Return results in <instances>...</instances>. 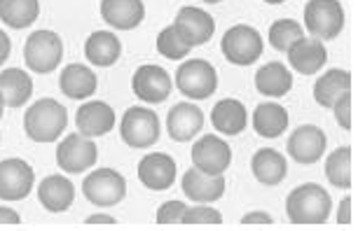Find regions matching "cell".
Returning <instances> with one entry per match:
<instances>
[{"label": "cell", "mask_w": 358, "mask_h": 231, "mask_svg": "<svg viewBox=\"0 0 358 231\" xmlns=\"http://www.w3.org/2000/svg\"><path fill=\"white\" fill-rule=\"evenodd\" d=\"M255 89H258L262 96H272V98H281L293 89V75L281 61H269L255 73Z\"/></svg>", "instance_id": "cell-23"}, {"label": "cell", "mask_w": 358, "mask_h": 231, "mask_svg": "<svg viewBox=\"0 0 358 231\" xmlns=\"http://www.w3.org/2000/svg\"><path fill=\"white\" fill-rule=\"evenodd\" d=\"M204 126V112L192 103L173 105L166 114V131L176 142H187Z\"/></svg>", "instance_id": "cell-16"}, {"label": "cell", "mask_w": 358, "mask_h": 231, "mask_svg": "<svg viewBox=\"0 0 358 231\" xmlns=\"http://www.w3.org/2000/svg\"><path fill=\"white\" fill-rule=\"evenodd\" d=\"M117 220H115L113 215H103V213H94L87 217V224H115Z\"/></svg>", "instance_id": "cell-41"}, {"label": "cell", "mask_w": 358, "mask_h": 231, "mask_svg": "<svg viewBox=\"0 0 358 231\" xmlns=\"http://www.w3.org/2000/svg\"><path fill=\"white\" fill-rule=\"evenodd\" d=\"M122 140L134 149H145L159 138V117L150 107H129L122 117Z\"/></svg>", "instance_id": "cell-7"}, {"label": "cell", "mask_w": 358, "mask_h": 231, "mask_svg": "<svg viewBox=\"0 0 358 231\" xmlns=\"http://www.w3.org/2000/svg\"><path fill=\"white\" fill-rule=\"evenodd\" d=\"M201 3H211V5H215V3H222V0H201Z\"/></svg>", "instance_id": "cell-44"}, {"label": "cell", "mask_w": 358, "mask_h": 231, "mask_svg": "<svg viewBox=\"0 0 358 231\" xmlns=\"http://www.w3.org/2000/svg\"><path fill=\"white\" fill-rule=\"evenodd\" d=\"M85 199L99 208H110L127 196V180L122 173L113 168H99L92 171L83 182Z\"/></svg>", "instance_id": "cell-6"}, {"label": "cell", "mask_w": 358, "mask_h": 231, "mask_svg": "<svg viewBox=\"0 0 358 231\" xmlns=\"http://www.w3.org/2000/svg\"><path fill=\"white\" fill-rule=\"evenodd\" d=\"M78 131L87 138H96L113 131L115 126V112L106 100H90L78 110L76 114Z\"/></svg>", "instance_id": "cell-18"}, {"label": "cell", "mask_w": 358, "mask_h": 231, "mask_svg": "<svg viewBox=\"0 0 358 231\" xmlns=\"http://www.w3.org/2000/svg\"><path fill=\"white\" fill-rule=\"evenodd\" d=\"M40 15L38 0H0V22L10 29H29Z\"/></svg>", "instance_id": "cell-30"}, {"label": "cell", "mask_w": 358, "mask_h": 231, "mask_svg": "<svg viewBox=\"0 0 358 231\" xmlns=\"http://www.w3.org/2000/svg\"><path fill=\"white\" fill-rule=\"evenodd\" d=\"M229 161H232V149L222 138L208 133L194 142L192 147V164L194 168L211 175H222L227 171Z\"/></svg>", "instance_id": "cell-12"}, {"label": "cell", "mask_w": 358, "mask_h": 231, "mask_svg": "<svg viewBox=\"0 0 358 231\" xmlns=\"http://www.w3.org/2000/svg\"><path fill=\"white\" fill-rule=\"evenodd\" d=\"M3 110H5V98H3V94H0V117H3Z\"/></svg>", "instance_id": "cell-43"}, {"label": "cell", "mask_w": 358, "mask_h": 231, "mask_svg": "<svg viewBox=\"0 0 358 231\" xmlns=\"http://www.w3.org/2000/svg\"><path fill=\"white\" fill-rule=\"evenodd\" d=\"M187 206L183 201H166L162 203V208L157 210V222L159 224H183Z\"/></svg>", "instance_id": "cell-35"}, {"label": "cell", "mask_w": 358, "mask_h": 231, "mask_svg": "<svg viewBox=\"0 0 358 231\" xmlns=\"http://www.w3.org/2000/svg\"><path fill=\"white\" fill-rule=\"evenodd\" d=\"M251 171L258 182H262V185H267V187H274L286 178L288 166H286V159H283L281 152L267 147V149H258V152L253 154Z\"/></svg>", "instance_id": "cell-26"}, {"label": "cell", "mask_w": 358, "mask_h": 231, "mask_svg": "<svg viewBox=\"0 0 358 231\" xmlns=\"http://www.w3.org/2000/svg\"><path fill=\"white\" fill-rule=\"evenodd\" d=\"M0 94L5 98V105L22 107L33 96V80L19 68H8L0 73Z\"/></svg>", "instance_id": "cell-28"}, {"label": "cell", "mask_w": 358, "mask_h": 231, "mask_svg": "<svg viewBox=\"0 0 358 231\" xmlns=\"http://www.w3.org/2000/svg\"><path fill=\"white\" fill-rule=\"evenodd\" d=\"M351 94V73L349 70H328L314 87V98L321 107H333L342 96Z\"/></svg>", "instance_id": "cell-27"}, {"label": "cell", "mask_w": 358, "mask_h": 231, "mask_svg": "<svg viewBox=\"0 0 358 231\" xmlns=\"http://www.w3.org/2000/svg\"><path fill=\"white\" fill-rule=\"evenodd\" d=\"M326 178L337 189L351 187V147H337L326 161Z\"/></svg>", "instance_id": "cell-31"}, {"label": "cell", "mask_w": 358, "mask_h": 231, "mask_svg": "<svg viewBox=\"0 0 358 231\" xmlns=\"http://www.w3.org/2000/svg\"><path fill=\"white\" fill-rule=\"evenodd\" d=\"M190 50L192 47L183 43V38L178 36V31H176L173 26H166V29L157 36V52L171 61L185 59L187 54H190Z\"/></svg>", "instance_id": "cell-33"}, {"label": "cell", "mask_w": 358, "mask_h": 231, "mask_svg": "<svg viewBox=\"0 0 358 231\" xmlns=\"http://www.w3.org/2000/svg\"><path fill=\"white\" fill-rule=\"evenodd\" d=\"M96 75L90 66L83 64H71L62 70V77H59V87H62L64 96H69L73 100H85L94 96L96 91Z\"/></svg>", "instance_id": "cell-22"}, {"label": "cell", "mask_w": 358, "mask_h": 231, "mask_svg": "<svg viewBox=\"0 0 358 231\" xmlns=\"http://www.w3.org/2000/svg\"><path fill=\"white\" fill-rule=\"evenodd\" d=\"M183 192L194 203H213L225 194V178L204 173L199 168H190L183 175Z\"/></svg>", "instance_id": "cell-17"}, {"label": "cell", "mask_w": 358, "mask_h": 231, "mask_svg": "<svg viewBox=\"0 0 358 231\" xmlns=\"http://www.w3.org/2000/svg\"><path fill=\"white\" fill-rule=\"evenodd\" d=\"M337 222L340 224H351V199L344 196L340 201V213H337Z\"/></svg>", "instance_id": "cell-38"}, {"label": "cell", "mask_w": 358, "mask_h": 231, "mask_svg": "<svg viewBox=\"0 0 358 231\" xmlns=\"http://www.w3.org/2000/svg\"><path fill=\"white\" fill-rule=\"evenodd\" d=\"M38 199L50 213H64L76 201V187L66 175H47L38 185Z\"/></svg>", "instance_id": "cell-21"}, {"label": "cell", "mask_w": 358, "mask_h": 231, "mask_svg": "<svg viewBox=\"0 0 358 231\" xmlns=\"http://www.w3.org/2000/svg\"><path fill=\"white\" fill-rule=\"evenodd\" d=\"M36 185V173L29 161L24 159H5L0 161V199L3 201H22L31 194Z\"/></svg>", "instance_id": "cell-10"}, {"label": "cell", "mask_w": 358, "mask_h": 231, "mask_svg": "<svg viewBox=\"0 0 358 231\" xmlns=\"http://www.w3.org/2000/svg\"><path fill=\"white\" fill-rule=\"evenodd\" d=\"M183 224H222V215L215 208H208L204 203H199V206L185 210Z\"/></svg>", "instance_id": "cell-34"}, {"label": "cell", "mask_w": 358, "mask_h": 231, "mask_svg": "<svg viewBox=\"0 0 358 231\" xmlns=\"http://www.w3.org/2000/svg\"><path fill=\"white\" fill-rule=\"evenodd\" d=\"M64 57V43L54 31H36L31 33L24 47V61L33 73L47 75L57 70Z\"/></svg>", "instance_id": "cell-4"}, {"label": "cell", "mask_w": 358, "mask_h": 231, "mask_svg": "<svg viewBox=\"0 0 358 231\" xmlns=\"http://www.w3.org/2000/svg\"><path fill=\"white\" fill-rule=\"evenodd\" d=\"M138 180L152 192H164L176 182V161L164 152H150L138 161Z\"/></svg>", "instance_id": "cell-15"}, {"label": "cell", "mask_w": 358, "mask_h": 231, "mask_svg": "<svg viewBox=\"0 0 358 231\" xmlns=\"http://www.w3.org/2000/svg\"><path fill=\"white\" fill-rule=\"evenodd\" d=\"M101 17L117 31H131L143 22V0H101Z\"/></svg>", "instance_id": "cell-20"}, {"label": "cell", "mask_w": 358, "mask_h": 231, "mask_svg": "<svg viewBox=\"0 0 358 231\" xmlns=\"http://www.w3.org/2000/svg\"><path fill=\"white\" fill-rule=\"evenodd\" d=\"M10 52H12V43H10V38L5 36L3 31H0V66H3L5 61L10 59Z\"/></svg>", "instance_id": "cell-40"}, {"label": "cell", "mask_w": 358, "mask_h": 231, "mask_svg": "<svg viewBox=\"0 0 358 231\" xmlns=\"http://www.w3.org/2000/svg\"><path fill=\"white\" fill-rule=\"evenodd\" d=\"M241 224H272V215L262 213V210H253L241 217Z\"/></svg>", "instance_id": "cell-37"}, {"label": "cell", "mask_w": 358, "mask_h": 231, "mask_svg": "<svg viewBox=\"0 0 358 231\" xmlns=\"http://www.w3.org/2000/svg\"><path fill=\"white\" fill-rule=\"evenodd\" d=\"M22 217H19L17 210L12 208H0V224H19Z\"/></svg>", "instance_id": "cell-39"}, {"label": "cell", "mask_w": 358, "mask_h": 231, "mask_svg": "<svg viewBox=\"0 0 358 231\" xmlns=\"http://www.w3.org/2000/svg\"><path fill=\"white\" fill-rule=\"evenodd\" d=\"M326 145H328L326 133H323L319 126L305 124V126H297L295 133H290V138H288V154L297 161V164L312 166V164H316V161L323 157V152H326Z\"/></svg>", "instance_id": "cell-13"}, {"label": "cell", "mask_w": 358, "mask_h": 231, "mask_svg": "<svg viewBox=\"0 0 358 231\" xmlns=\"http://www.w3.org/2000/svg\"><path fill=\"white\" fill-rule=\"evenodd\" d=\"M253 128L262 138H279L288 128V110L279 103H260L253 112Z\"/></svg>", "instance_id": "cell-29"}, {"label": "cell", "mask_w": 358, "mask_h": 231, "mask_svg": "<svg viewBox=\"0 0 358 231\" xmlns=\"http://www.w3.org/2000/svg\"><path fill=\"white\" fill-rule=\"evenodd\" d=\"M171 77L162 66H141L131 77L134 94L145 103H164L171 94Z\"/></svg>", "instance_id": "cell-14"}, {"label": "cell", "mask_w": 358, "mask_h": 231, "mask_svg": "<svg viewBox=\"0 0 358 231\" xmlns=\"http://www.w3.org/2000/svg\"><path fill=\"white\" fill-rule=\"evenodd\" d=\"M302 36V26L293 19H279L269 26V43L276 52H288Z\"/></svg>", "instance_id": "cell-32"}, {"label": "cell", "mask_w": 358, "mask_h": 231, "mask_svg": "<svg viewBox=\"0 0 358 231\" xmlns=\"http://www.w3.org/2000/svg\"><path fill=\"white\" fill-rule=\"evenodd\" d=\"M305 26L316 40H333L344 29V10L337 0H309Z\"/></svg>", "instance_id": "cell-8"}, {"label": "cell", "mask_w": 358, "mask_h": 231, "mask_svg": "<svg viewBox=\"0 0 358 231\" xmlns=\"http://www.w3.org/2000/svg\"><path fill=\"white\" fill-rule=\"evenodd\" d=\"M69 126V112L54 98H38L24 114V131L33 142H54Z\"/></svg>", "instance_id": "cell-2"}, {"label": "cell", "mask_w": 358, "mask_h": 231, "mask_svg": "<svg viewBox=\"0 0 358 231\" xmlns=\"http://www.w3.org/2000/svg\"><path fill=\"white\" fill-rule=\"evenodd\" d=\"M122 54V43L110 31H94L85 43V57L90 64L108 68Z\"/></svg>", "instance_id": "cell-24"}, {"label": "cell", "mask_w": 358, "mask_h": 231, "mask_svg": "<svg viewBox=\"0 0 358 231\" xmlns=\"http://www.w3.org/2000/svg\"><path fill=\"white\" fill-rule=\"evenodd\" d=\"M211 124L218 133L239 135L246 128V107L236 98H222L213 105Z\"/></svg>", "instance_id": "cell-25"}, {"label": "cell", "mask_w": 358, "mask_h": 231, "mask_svg": "<svg viewBox=\"0 0 358 231\" xmlns=\"http://www.w3.org/2000/svg\"><path fill=\"white\" fill-rule=\"evenodd\" d=\"M173 29L178 31V36L183 38L185 45L199 47L206 45L215 33V22L206 10L194 8V5H185L178 10L173 22Z\"/></svg>", "instance_id": "cell-11"}, {"label": "cell", "mask_w": 358, "mask_h": 231, "mask_svg": "<svg viewBox=\"0 0 358 231\" xmlns=\"http://www.w3.org/2000/svg\"><path fill=\"white\" fill-rule=\"evenodd\" d=\"M176 84L183 96L192 100H204L218 89V73L204 59H187L176 70Z\"/></svg>", "instance_id": "cell-3"}, {"label": "cell", "mask_w": 358, "mask_h": 231, "mask_svg": "<svg viewBox=\"0 0 358 231\" xmlns=\"http://www.w3.org/2000/svg\"><path fill=\"white\" fill-rule=\"evenodd\" d=\"M99 149L92 138L83 133H71L59 142L57 147V164L66 173H85L96 164Z\"/></svg>", "instance_id": "cell-9"}, {"label": "cell", "mask_w": 358, "mask_h": 231, "mask_svg": "<svg viewBox=\"0 0 358 231\" xmlns=\"http://www.w3.org/2000/svg\"><path fill=\"white\" fill-rule=\"evenodd\" d=\"M333 199L316 182H305L295 187L286 199V213L293 224H323L328 222Z\"/></svg>", "instance_id": "cell-1"}, {"label": "cell", "mask_w": 358, "mask_h": 231, "mask_svg": "<svg viewBox=\"0 0 358 231\" xmlns=\"http://www.w3.org/2000/svg\"><path fill=\"white\" fill-rule=\"evenodd\" d=\"M326 61H328V50L316 38H300L288 50V64L293 66V70L302 75L319 73L326 66Z\"/></svg>", "instance_id": "cell-19"}, {"label": "cell", "mask_w": 358, "mask_h": 231, "mask_svg": "<svg viewBox=\"0 0 358 231\" xmlns=\"http://www.w3.org/2000/svg\"><path fill=\"white\" fill-rule=\"evenodd\" d=\"M220 50L225 59L234 66H251L262 57V36L253 26L236 24L225 31L220 43Z\"/></svg>", "instance_id": "cell-5"}, {"label": "cell", "mask_w": 358, "mask_h": 231, "mask_svg": "<svg viewBox=\"0 0 358 231\" xmlns=\"http://www.w3.org/2000/svg\"><path fill=\"white\" fill-rule=\"evenodd\" d=\"M333 110H335V119H337V124H340L342 128H351V94H347V96H342L337 103L333 105Z\"/></svg>", "instance_id": "cell-36"}, {"label": "cell", "mask_w": 358, "mask_h": 231, "mask_svg": "<svg viewBox=\"0 0 358 231\" xmlns=\"http://www.w3.org/2000/svg\"><path fill=\"white\" fill-rule=\"evenodd\" d=\"M262 3H269V5H281V3H286V0H262Z\"/></svg>", "instance_id": "cell-42"}]
</instances>
